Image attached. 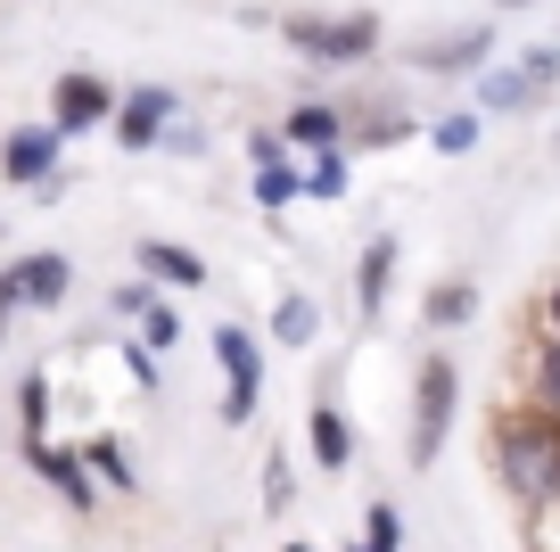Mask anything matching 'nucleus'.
I'll use <instances>...</instances> for the list:
<instances>
[{
  "label": "nucleus",
  "instance_id": "f257e3e1",
  "mask_svg": "<svg viewBox=\"0 0 560 552\" xmlns=\"http://www.w3.org/2000/svg\"><path fill=\"white\" fill-rule=\"evenodd\" d=\"M487 470H494L503 503L527 519V528L560 519V421L552 413L503 396V413H494V429H487Z\"/></svg>",
  "mask_w": 560,
  "mask_h": 552
},
{
  "label": "nucleus",
  "instance_id": "f03ea898",
  "mask_svg": "<svg viewBox=\"0 0 560 552\" xmlns=\"http://www.w3.org/2000/svg\"><path fill=\"white\" fill-rule=\"evenodd\" d=\"M454 413H462V363L454 355H420L412 421H404V462H412V470H438L445 437H454Z\"/></svg>",
  "mask_w": 560,
  "mask_h": 552
},
{
  "label": "nucleus",
  "instance_id": "7ed1b4c3",
  "mask_svg": "<svg viewBox=\"0 0 560 552\" xmlns=\"http://www.w3.org/2000/svg\"><path fill=\"white\" fill-rule=\"evenodd\" d=\"M280 42L298 58H314V67H363V58H380L387 25L380 9H347V18H280Z\"/></svg>",
  "mask_w": 560,
  "mask_h": 552
},
{
  "label": "nucleus",
  "instance_id": "20e7f679",
  "mask_svg": "<svg viewBox=\"0 0 560 552\" xmlns=\"http://www.w3.org/2000/svg\"><path fill=\"white\" fill-rule=\"evenodd\" d=\"M214 363H223V404L214 421L223 429H247L264 413V338L247 322H214Z\"/></svg>",
  "mask_w": 560,
  "mask_h": 552
},
{
  "label": "nucleus",
  "instance_id": "39448f33",
  "mask_svg": "<svg viewBox=\"0 0 560 552\" xmlns=\"http://www.w3.org/2000/svg\"><path fill=\"white\" fill-rule=\"evenodd\" d=\"M74 289V264L58 248H34V256H9L0 264V306L9 313H58Z\"/></svg>",
  "mask_w": 560,
  "mask_h": 552
},
{
  "label": "nucleus",
  "instance_id": "423d86ee",
  "mask_svg": "<svg viewBox=\"0 0 560 552\" xmlns=\"http://www.w3.org/2000/svg\"><path fill=\"white\" fill-rule=\"evenodd\" d=\"M25 462H34V479L50 486L58 503H67L74 519H91L107 503V486L91 479V462H83V446H50V437H34V446H25Z\"/></svg>",
  "mask_w": 560,
  "mask_h": 552
},
{
  "label": "nucleus",
  "instance_id": "0eeeda50",
  "mask_svg": "<svg viewBox=\"0 0 560 552\" xmlns=\"http://www.w3.org/2000/svg\"><path fill=\"white\" fill-rule=\"evenodd\" d=\"M174 124H182V91L140 83V91H124V100H116V149L149 157V149H165V133H174Z\"/></svg>",
  "mask_w": 560,
  "mask_h": 552
},
{
  "label": "nucleus",
  "instance_id": "6e6552de",
  "mask_svg": "<svg viewBox=\"0 0 560 552\" xmlns=\"http://www.w3.org/2000/svg\"><path fill=\"white\" fill-rule=\"evenodd\" d=\"M116 100H124L116 83H100L91 67H67V74L50 83V124H58L67 140H74V133H100V124H116Z\"/></svg>",
  "mask_w": 560,
  "mask_h": 552
},
{
  "label": "nucleus",
  "instance_id": "1a4fd4ad",
  "mask_svg": "<svg viewBox=\"0 0 560 552\" xmlns=\"http://www.w3.org/2000/svg\"><path fill=\"white\" fill-rule=\"evenodd\" d=\"M544 100H552V91H544V74L527 67V58H494V67H478V83H470L478 116H536Z\"/></svg>",
  "mask_w": 560,
  "mask_h": 552
},
{
  "label": "nucleus",
  "instance_id": "9d476101",
  "mask_svg": "<svg viewBox=\"0 0 560 552\" xmlns=\"http://www.w3.org/2000/svg\"><path fill=\"white\" fill-rule=\"evenodd\" d=\"M396 256H404L396 231H371L363 256H354V322H363V330H380L387 297H396Z\"/></svg>",
  "mask_w": 560,
  "mask_h": 552
},
{
  "label": "nucleus",
  "instance_id": "9b49d317",
  "mask_svg": "<svg viewBox=\"0 0 560 552\" xmlns=\"http://www.w3.org/2000/svg\"><path fill=\"white\" fill-rule=\"evenodd\" d=\"M58 149H67V133H58V124H18V133L0 140V182L42 191V182L58 173Z\"/></svg>",
  "mask_w": 560,
  "mask_h": 552
},
{
  "label": "nucleus",
  "instance_id": "f8f14e48",
  "mask_svg": "<svg viewBox=\"0 0 560 552\" xmlns=\"http://www.w3.org/2000/svg\"><path fill=\"white\" fill-rule=\"evenodd\" d=\"M280 140H289L298 157H330V149H347V140H354V116L338 100H298L289 116H280Z\"/></svg>",
  "mask_w": 560,
  "mask_h": 552
},
{
  "label": "nucleus",
  "instance_id": "ddd939ff",
  "mask_svg": "<svg viewBox=\"0 0 560 552\" xmlns=\"http://www.w3.org/2000/svg\"><path fill=\"white\" fill-rule=\"evenodd\" d=\"M412 67L420 74H478V67H494V25H462V34L412 42Z\"/></svg>",
  "mask_w": 560,
  "mask_h": 552
},
{
  "label": "nucleus",
  "instance_id": "4468645a",
  "mask_svg": "<svg viewBox=\"0 0 560 552\" xmlns=\"http://www.w3.org/2000/svg\"><path fill=\"white\" fill-rule=\"evenodd\" d=\"M305 446H314V470H354V421H347V404L338 396H322V404H305Z\"/></svg>",
  "mask_w": 560,
  "mask_h": 552
},
{
  "label": "nucleus",
  "instance_id": "2eb2a0df",
  "mask_svg": "<svg viewBox=\"0 0 560 552\" xmlns=\"http://www.w3.org/2000/svg\"><path fill=\"white\" fill-rule=\"evenodd\" d=\"M140 273L158 280V289H207V256L198 248H182V240H140Z\"/></svg>",
  "mask_w": 560,
  "mask_h": 552
},
{
  "label": "nucleus",
  "instance_id": "dca6fc26",
  "mask_svg": "<svg viewBox=\"0 0 560 552\" xmlns=\"http://www.w3.org/2000/svg\"><path fill=\"white\" fill-rule=\"evenodd\" d=\"M314 338H322L314 289H280L272 297V346H280V355H314Z\"/></svg>",
  "mask_w": 560,
  "mask_h": 552
},
{
  "label": "nucleus",
  "instance_id": "f3484780",
  "mask_svg": "<svg viewBox=\"0 0 560 552\" xmlns=\"http://www.w3.org/2000/svg\"><path fill=\"white\" fill-rule=\"evenodd\" d=\"M420 322H429V330H438V338H454V330H470L478 322V280H438V289H429V297H420Z\"/></svg>",
  "mask_w": 560,
  "mask_h": 552
},
{
  "label": "nucleus",
  "instance_id": "a211bd4d",
  "mask_svg": "<svg viewBox=\"0 0 560 552\" xmlns=\"http://www.w3.org/2000/svg\"><path fill=\"white\" fill-rule=\"evenodd\" d=\"M83 462H91V479H100L107 495H140V462H132L124 437H83Z\"/></svg>",
  "mask_w": 560,
  "mask_h": 552
},
{
  "label": "nucleus",
  "instance_id": "6ab92c4d",
  "mask_svg": "<svg viewBox=\"0 0 560 552\" xmlns=\"http://www.w3.org/2000/svg\"><path fill=\"white\" fill-rule=\"evenodd\" d=\"M247 191H256L264 215H289L305 198V165H298V157H289V165H247Z\"/></svg>",
  "mask_w": 560,
  "mask_h": 552
},
{
  "label": "nucleus",
  "instance_id": "aec40b11",
  "mask_svg": "<svg viewBox=\"0 0 560 552\" xmlns=\"http://www.w3.org/2000/svg\"><path fill=\"white\" fill-rule=\"evenodd\" d=\"M527 404L560 421V338H552V330H544V338L527 346Z\"/></svg>",
  "mask_w": 560,
  "mask_h": 552
},
{
  "label": "nucleus",
  "instance_id": "412c9836",
  "mask_svg": "<svg viewBox=\"0 0 560 552\" xmlns=\"http://www.w3.org/2000/svg\"><path fill=\"white\" fill-rule=\"evenodd\" d=\"M354 191V149H330V157H305V198L314 207H338Z\"/></svg>",
  "mask_w": 560,
  "mask_h": 552
},
{
  "label": "nucleus",
  "instance_id": "4be33fe9",
  "mask_svg": "<svg viewBox=\"0 0 560 552\" xmlns=\"http://www.w3.org/2000/svg\"><path fill=\"white\" fill-rule=\"evenodd\" d=\"M264 519H289V511H298V462H289V446H272V453H264Z\"/></svg>",
  "mask_w": 560,
  "mask_h": 552
},
{
  "label": "nucleus",
  "instance_id": "5701e85b",
  "mask_svg": "<svg viewBox=\"0 0 560 552\" xmlns=\"http://www.w3.org/2000/svg\"><path fill=\"white\" fill-rule=\"evenodd\" d=\"M18 437H25V446L50 437V371H25V380H18Z\"/></svg>",
  "mask_w": 560,
  "mask_h": 552
},
{
  "label": "nucleus",
  "instance_id": "b1692460",
  "mask_svg": "<svg viewBox=\"0 0 560 552\" xmlns=\"http://www.w3.org/2000/svg\"><path fill=\"white\" fill-rule=\"evenodd\" d=\"M396 140H412V116H404V107H371V116H354L347 149H396Z\"/></svg>",
  "mask_w": 560,
  "mask_h": 552
},
{
  "label": "nucleus",
  "instance_id": "393cba45",
  "mask_svg": "<svg viewBox=\"0 0 560 552\" xmlns=\"http://www.w3.org/2000/svg\"><path fill=\"white\" fill-rule=\"evenodd\" d=\"M132 338L149 346V355H174V346H182V306H174V297H158V306L132 322Z\"/></svg>",
  "mask_w": 560,
  "mask_h": 552
},
{
  "label": "nucleus",
  "instance_id": "a878e982",
  "mask_svg": "<svg viewBox=\"0 0 560 552\" xmlns=\"http://www.w3.org/2000/svg\"><path fill=\"white\" fill-rule=\"evenodd\" d=\"M478 124H487L478 107H454V116L429 124V149H438V157H470V149H478Z\"/></svg>",
  "mask_w": 560,
  "mask_h": 552
},
{
  "label": "nucleus",
  "instance_id": "bb28decb",
  "mask_svg": "<svg viewBox=\"0 0 560 552\" xmlns=\"http://www.w3.org/2000/svg\"><path fill=\"white\" fill-rule=\"evenodd\" d=\"M354 552H404V511H396L387 495L363 511V536H354Z\"/></svg>",
  "mask_w": 560,
  "mask_h": 552
},
{
  "label": "nucleus",
  "instance_id": "cd10ccee",
  "mask_svg": "<svg viewBox=\"0 0 560 552\" xmlns=\"http://www.w3.org/2000/svg\"><path fill=\"white\" fill-rule=\"evenodd\" d=\"M158 280H149V273H140V280H124V289L116 297H107V313H116V322H140V313H149V306H158Z\"/></svg>",
  "mask_w": 560,
  "mask_h": 552
},
{
  "label": "nucleus",
  "instance_id": "c85d7f7f",
  "mask_svg": "<svg viewBox=\"0 0 560 552\" xmlns=\"http://www.w3.org/2000/svg\"><path fill=\"white\" fill-rule=\"evenodd\" d=\"M289 140H280V124H256V133H247V165H289Z\"/></svg>",
  "mask_w": 560,
  "mask_h": 552
},
{
  "label": "nucleus",
  "instance_id": "c756f323",
  "mask_svg": "<svg viewBox=\"0 0 560 552\" xmlns=\"http://www.w3.org/2000/svg\"><path fill=\"white\" fill-rule=\"evenodd\" d=\"M116 355H124V380H132V388H158V355H149L140 338H124Z\"/></svg>",
  "mask_w": 560,
  "mask_h": 552
},
{
  "label": "nucleus",
  "instance_id": "7c9ffc66",
  "mask_svg": "<svg viewBox=\"0 0 560 552\" xmlns=\"http://www.w3.org/2000/svg\"><path fill=\"white\" fill-rule=\"evenodd\" d=\"M536 322H544V330H552V338H560V273L544 280V297H536Z\"/></svg>",
  "mask_w": 560,
  "mask_h": 552
},
{
  "label": "nucleus",
  "instance_id": "2f4dec72",
  "mask_svg": "<svg viewBox=\"0 0 560 552\" xmlns=\"http://www.w3.org/2000/svg\"><path fill=\"white\" fill-rule=\"evenodd\" d=\"M9 322H18V313H9V306H0V346H9Z\"/></svg>",
  "mask_w": 560,
  "mask_h": 552
},
{
  "label": "nucleus",
  "instance_id": "473e14b6",
  "mask_svg": "<svg viewBox=\"0 0 560 552\" xmlns=\"http://www.w3.org/2000/svg\"><path fill=\"white\" fill-rule=\"evenodd\" d=\"M280 552H314V544H305V536H298V544H280Z\"/></svg>",
  "mask_w": 560,
  "mask_h": 552
},
{
  "label": "nucleus",
  "instance_id": "72a5a7b5",
  "mask_svg": "<svg viewBox=\"0 0 560 552\" xmlns=\"http://www.w3.org/2000/svg\"><path fill=\"white\" fill-rule=\"evenodd\" d=\"M503 9H536V0H503Z\"/></svg>",
  "mask_w": 560,
  "mask_h": 552
}]
</instances>
